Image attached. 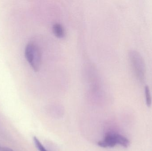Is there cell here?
Here are the masks:
<instances>
[{"mask_svg":"<svg viewBox=\"0 0 152 151\" xmlns=\"http://www.w3.org/2000/svg\"><path fill=\"white\" fill-rule=\"evenodd\" d=\"M129 59L135 77L139 82L144 83L146 75V66L142 55L137 51L133 50L129 51Z\"/></svg>","mask_w":152,"mask_h":151,"instance_id":"6da1fadb","label":"cell"},{"mask_svg":"<svg viewBox=\"0 0 152 151\" xmlns=\"http://www.w3.org/2000/svg\"><path fill=\"white\" fill-rule=\"evenodd\" d=\"M25 57L35 72H38L41 67L42 53L39 46L36 43H28L25 50Z\"/></svg>","mask_w":152,"mask_h":151,"instance_id":"7a4b0ae2","label":"cell"},{"mask_svg":"<svg viewBox=\"0 0 152 151\" xmlns=\"http://www.w3.org/2000/svg\"><path fill=\"white\" fill-rule=\"evenodd\" d=\"M98 146L104 148H113L117 145H120L125 148H128L130 144L129 140L123 136L114 133L108 132L104 138L97 143Z\"/></svg>","mask_w":152,"mask_h":151,"instance_id":"3957f363","label":"cell"},{"mask_svg":"<svg viewBox=\"0 0 152 151\" xmlns=\"http://www.w3.org/2000/svg\"><path fill=\"white\" fill-rule=\"evenodd\" d=\"M53 32L54 35L59 38H63L66 35L64 27L58 23H54L53 25Z\"/></svg>","mask_w":152,"mask_h":151,"instance_id":"277c9868","label":"cell"},{"mask_svg":"<svg viewBox=\"0 0 152 151\" xmlns=\"http://www.w3.org/2000/svg\"><path fill=\"white\" fill-rule=\"evenodd\" d=\"M145 95L146 105L148 107H150L152 104V97L150 88L147 85L145 87Z\"/></svg>","mask_w":152,"mask_h":151,"instance_id":"5b68a950","label":"cell"},{"mask_svg":"<svg viewBox=\"0 0 152 151\" xmlns=\"http://www.w3.org/2000/svg\"><path fill=\"white\" fill-rule=\"evenodd\" d=\"M33 141H34V143L37 149L39 151H48L47 150L45 149V147L43 146L42 143L40 141L38 140V138L36 137H33Z\"/></svg>","mask_w":152,"mask_h":151,"instance_id":"8992f818","label":"cell"},{"mask_svg":"<svg viewBox=\"0 0 152 151\" xmlns=\"http://www.w3.org/2000/svg\"><path fill=\"white\" fill-rule=\"evenodd\" d=\"M0 151H14L12 149L8 148V147H1Z\"/></svg>","mask_w":152,"mask_h":151,"instance_id":"52a82bcc","label":"cell"},{"mask_svg":"<svg viewBox=\"0 0 152 151\" xmlns=\"http://www.w3.org/2000/svg\"><path fill=\"white\" fill-rule=\"evenodd\" d=\"M1 144H0V150H1Z\"/></svg>","mask_w":152,"mask_h":151,"instance_id":"ba28073f","label":"cell"}]
</instances>
